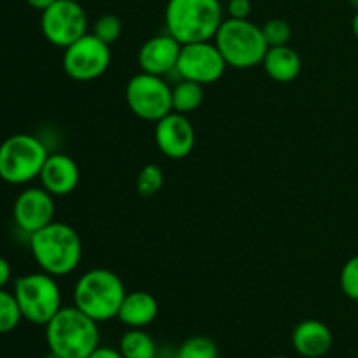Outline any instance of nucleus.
<instances>
[{"label": "nucleus", "instance_id": "22", "mask_svg": "<svg viewBox=\"0 0 358 358\" xmlns=\"http://www.w3.org/2000/svg\"><path fill=\"white\" fill-rule=\"evenodd\" d=\"M23 317L14 294L0 289V334L13 332Z\"/></svg>", "mask_w": 358, "mask_h": 358}, {"label": "nucleus", "instance_id": "32", "mask_svg": "<svg viewBox=\"0 0 358 358\" xmlns=\"http://www.w3.org/2000/svg\"><path fill=\"white\" fill-rule=\"evenodd\" d=\"M41 358H62V357H58V355H55V353L49 352V355H44V357H41Z\"/></svg>", "mask_w": 358, "mask_h": 358}, {"label": "nucleus", "instance_id": "12", "mask_svg": "<svg viewBox=\"0 0 358 358\" xmlns=\"http://www.w3.org/2000/svg\"><path fill=\"white\" fill-rule=\"evenodd\" d=\"M14 224L28 236L55 222V196L44 187H30L20 192L13 206Z\"/></svg>", "mask_w": 358, "mask_h": 358}, {"label": "nucleus", "instance_id": "4", "mask_svg": "<svg viewBox=\"0 0 358 358\" xmlns=\"http://www.w3.org/2000/svg\"><path fill=\"white\" fill-rule=\"evenodd\" d=\"M126 294L124 283L114 271L103 268L90 269L77 280L73 306L100 324L117 318Z\"/></svg>", "mask_w": 358, "mask_h": 358}, {"label": "nucleus", "instance_id": "16", "mask_svg": "<svg viewBox=\"0 0 358 358\" xmlns=\"http://www.w3.org/2000/svg\"><path fill=\"white\" fill-rule=\"evenodd\" d=\"M332 332L324 322L303 320L292 332V346L301 357L322 358L332 348Z\"/></svg>", "mask_w": 358, "mask_h": 358}, {"label": "nucleus", "instance_id": "15", "mask_svg": "<svg viewBox=\"0 0 358 358\" xmlns=\"http://www.w3.org/2000/svg\"><path fill=\"white\" fill-rule=\"evenodd\" d=\"M38 178L42 187L56 198L76 191L80 171L76 161L66 154H49Z\"/></svg>", "mask_w": 358, "mask_h": 358}, {"label": "nucleus", "instance_id": "21", "mask_svg": "<svg viewBox=\"0 0 358 358\" xmlns=\"http://www.w3.org/2000/svg\"><path fill=\"white\" fill-rule=\"evenodd\" d=\"M177 358H219V348L206 336H192L182 343Z\"/></svg>", "mask_w": 358, "mask_h": 358}, {"label": "nucleus", "instance_id": "34", "mask_svg": "<svg viewBox=\"0 0 358 358\" xmlns=\"http://www.w3.org/2000/svg\"><path fill=\"white\" fill-rule=\"evenodd\" d=\"M73 2H79V0H73Z\"/></svg>", "mask_w": 358, "mask_h": 358}, {"label": "nucleus", "instance_id": "26", "mask_svg": "<svg viewBox=\"0 0 358 358\" xmlns=\"http://www.w3.org/2000/svg\"><path fill=\"white\" fill-rule=\"evenodd\" d=\"M339 283H341V290L346 297L358 301V255L346 261V264L343 266Z\"/></svg>", "mask_w": 358, "mask_h": 358}, {"label": "nucleus", "instance_id": "11", "mask_svg": "<svg viewBox=\"0 0 358 358\" xmlns=\"http://www.w3.org/2000/svg\"><path fill=\"white\" fill-rule=\"evenodd\" d=\"M226 69L227 63L215 42L205 41L182 45L175 70L182 79L206 86L217 83L224 76Z\"/></svg>", "mask_w": 358, "mask_h": 358}, {"label": "nucleus", "instance_id": "3", "mask_svg": "<svg viewBox=\"0 0 358 358\" xmlns=\"http://www.w3.org/2000/svg\"><path fill=\"white\" fill-rule=\"evenodd\" d=\"M220 0H168L166 31L182 45L212 41L222 24Z\"/></svg>", "mask_w": 358, "mask_h": 358}, {"label": "nucleus", "instance_id": "18", "mask_svg": "<svg viewBox=\"0 0 358 358\" xmlns=\"http://www.w3.org/2000/svg\"><path fill=\"white\" fill-rule=\"evenodd\" d=\"M262 65H264V70L273 80L285 84L297 79V76L301 73L303 62H301L299 52L287 44L269 48Z\"/></svg>", "mask_w": 358, "mask_h": 358}, {"label": "nucleus", "instance_id": "28", "mask_svg": "<svg viewBox=\"0 0 358 358\" xmlns=\"http://www.w3.org/2000/svg\"><path fill=\"white\" fill-rule=\"evenodd\" d=\"M10 276H13V268H10L9 261L0 255V289H6L7 283L10 282Z\"/></svg>", "mask_w": 358, "mask_h": 358}, {"label": "nucleus", "instance_id": "17", "mask_svg": "<svg viewBox=\"0 0 358 358\" xmlns=\"http://www.w3.org/2000/svg\"><path fill=\"white\" fill-rule=\"evenodd\" d=\"M159 313V304L152 294L145 290L126 294L121 308H119L117 318L129 329H143L156 320Z\"/></svg>", "mask_w": 358, "mask_h": 358}, {"label": "nucleus", "instance_id": "13", "mask_svg": "<svg viewBox=\"0 0 358 358\" xmlns=\"http://www.w3.org/2000/svg\"><path fill=\"white\" fill-rule=\"evenodd\" d=\"M156 143L161 154L170 159H184L192 152L196 131L185 114L170 112L156 122Z\"/></svg>", "mask_w": 358, "mask_h": 358}, {"label": "nucleus", "instance_id": "10", "mask_svg": "<svg viewBox=\"0 0 358 358\" xmlns=\"http://www.w3.org/2000/svg\"><path fill=\"white\" fill-rule=\"evenodd\" d=\"M110 45L93 34H86L63 52V70L73 80H94L110 66Z\"/></svg>", "mask_w": 358, "mask_h": 358}, {"label": "nucleus", "instance_id": "6", "mask_svg": "<svg viewBox=\"0 0 358 358\" xmlns=\"http://www.w3.org/2000/svg\"><path fill=\"white\" fill-rule=\"evenodd\" d=\"M48 156V149L37 136L10 135L0 143V178L10 185L28 184L41 175Z\"/></svg>", "mask_w": 358, "mask_h": 358}, {"label": "nucleus", "instance_id": "20", "mask_svg": "<svg viewBox=\"0 0 358 358\" xmlns=\"http://www.w3.org/2000/svg\"><path fill=\"white\" fill-rule=\"evenodd\" d=\"M203 86L192 80L182 79L177 86L171 90V105H173V112L178 114H191V112L198 110L203 103Z\"/></svg>", "mask_w": 358, "mask_h": 358}, {"label": "nucleus", "instance_id": "2", "mask_svg": "<svg viewBox=\"0 0 358 358\" xmlns=\"http://www.w3.org/2000/svg\"><path fill=\"white\" fill-rule=\"evenodd\" d=\"M49 352L62 358H87L100 346L98 322L76 306L62 308L45 325Z\"/></svg>", "mask_w": 358, "mask_h": 358}, {"label": "nucleus", "instance_id": "5", "mask_svg": "<svg viewBox=\"0 0 358 358\" xmlns=\"http://www.w3.org/2000/svg\"><path fill=\"white\" fill-rule=\"evenodd\" d=\"M213 42L226 59L227 66L240 70L261 65L269 49L262 28L250 20H224Z\"/></svg>", "mask_w": 358, "mask_h": 358}, {"label": "nucleus", "instance_id": "14", "mask_svg": "<svg viewBox=\"0 0 358 358\" xmlns=\"http://www.w3.org/2000/svg\"><path fill=\"white\" fill-rule=\"evenodd\" d=\"M182 44L170 34L156 35L143 42L138 51V65L142 72L152 73V76H166L171 70L177 69L178 56H180Z\"/></svg>", "mask_w": 358, "mask_h": 358}, {"label": "nucleus", "instance_id": "30", "mask_svg": "<svg viewBox=\"0 0 358 358\" xmlns=\"http://www.w3.org/2000/svg\"><path fill=\"white\" fill-rule=\"evenodd\" d=\"M56 0H27V3L30 7H34V9H37V10H45L48 9L49 6H52V3H55Z\"/></svg>", "mask_w": 358, "mask_h": 358}, {"label": "nucleus", "instance_id": "8", "mask_svg": "<svg viewBox=\"0 0 358 358\" xmlns=\"http://www.w3.org/2000/svg\"><path fill=\"white\" fill-rule=\"evenodd\" d=\"M126 103L136 117L157 122L173 112L171 87L159 76L140 72L126 84Z\"/></svg>", "mask_w": 358, "mask_h": 358}, {"label": "nucleus", "instance_id": "19", "mask_svg": "<svg viewBox=\"0 0 358 358\" xmlns=\"http://www.w3.org/2000/svg\"><path fill=\"white\" fill-rule=\"evenodd\" d=\"M119 352L124 358H156L157 348L152 336L142 329H129L119 341Z\"/></svg>", "mask_w": 358, "mask_h": 358}, {"label": "nucleus", "instance_id": "25", "mask_svg": "<svg viewBox=\"0 0 358 358\" xmlns=\"http://www.w3.org/2000/svg\"><path fill=\"white\" fill-rule=\"evenodd\" d=\"M122 34V23L114 14H103L96 20L93 27V35H96L105 44H114Z\"/></svg>", "mask_w": 358, "mask_h": 358}, {"label": "nucleus", "instance_id": "23", "mask_svg": "<svg viewBox=\"0 0 358 358\" xmlns=\"http://www.w3.org/2000/svg\"><path fill=\"white\" fill-rule=\"evenodd\" d=\"M164 185V175L163 170L156 164H147L140 170L138 177H136V191L143 198H150V196L157 194Z\"/></svg>", "mask_w": 358, "mask_h": 358}, {"label": "nucleus", "instance_id": "24", "mask_svg": "<svg viewBox=\"0 0 358 358\" xmlns=\"http://www.w3.org/2000/svg\"><path fill=\"white\" fill-rule=\"evenodd\" d=\"M261 28L269 48H275V45H287L290 38H292V27H290L289 21L283 20V17H271V20L266 21Z\"/></svg>", "mask_w": 358, "mask_h": 358}, {"label": "nucleus", "instance_id": "7", "mask_svg": "<svg viewBox=\"0 0 358 358\" xmlns=\"http://www.w3.org/2000/svg\"><path fill=\"white\" fill-rule=\"evenodd\" d=\"M14 297L21 317L34 325H48L62 310V290L55 276L48 273H30L14 282Z\"/></svg>", "mask_w": 358, "mask_h": 358}, {"label": "nucleus", "instance_id": "9", "mask_svg": "<svg viewBox=\"0 0 358 358\" xmlns=\"http://www.w3.org/2000/svg\"><path fill=\"white\" fill-rule=\"evenodd\" d=\"M41 30L49 44L65 49L87 34V14L79 2L56 0L42 10Z\"/></svg>", "mask_w": 358, "mask_h": 358}, {"label": "nucleus", "instance_id": "29", "mask_svg": "<svg viewBox=\"0 0 358 358\" xmlns=\"http://www.w3.org/2000/svg\"><path fill=\"white\" fill-rule=\"evenodd\" d=\"M87 358H124L119 350L114 348H105V346H98L93 353Z\"/></svg>", "mask_w": 358, "mask_h": 358}, {"label": "nucleus", "instance_id": "33", "mask_svg": "<svg viewBox=\"0 0 358 358\" xmlns=\"http://www.w3.org/2000/svg\"><path fill=\"white\" fill-rule=\"evenodd\" d=\"M271 358H285V357H271Z\"/></svg>", "mask_w": 358, "mask_h": 358}, {"label": "nucleus", "instance_id": "31", "mask_svg": "<svg viewBox=\"0 0 358 358\" xmlns=\"http://www.w3.org/2000/svg\"><path fill=\"white\" fill-rule=\"evenodd\" d=\"M352 28H353V34H355V37L358 38V9H357L355 16H353V23H352Z\"/></svg>", "mask_w": 358, "mask_h": 358}, {"label": "nucleus", "instance_id": "27", "mask_svg": "<svg viewBox=\"0 0 358 358\" xmlns=\"http://www.w3.org/2000/svg\"><path fill=\"white\" fill-rule=\"evenodd\" d=\"M252 13V0H229L227 14L233 20H248Z\"/></svg>", "mask_w": 358, "mask_h": 358}, {"label": "nucleus", "instance_id": "1", "mask_svg": "<svg viewBox=\"0 0 358 358\" xmlns=\"http://www.w3.org/2000/svg\"><path fill=\"white\" fill-rule=\"evenodd\" d=\"M30 250L41 271L58 278L73 273L80 264L83 240L72 226L55 220L30 234Z\"/></svg>", "mask_w": 358, "mask_h": 358}]
</instances>
